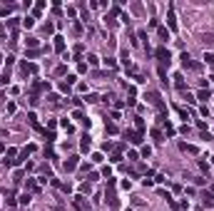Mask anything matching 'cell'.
<instances>
[{"mask_svg": "<svg viewBox=\"0 0 214 211\" xmlns=\"http://www.w3.org/2000/svg\"><path fill=\"white\" fill-rule=\"evenodd\" d=\"M167 25H169V30H177V18H174V8H169V15H167Z\"/></svg>", "mask_w": 214, "mask_h": 211, "instance_id": "52a82bcc", "label": "cell"}, {"mask_svg": "<svg viewBox=\"0 0 214 211\" xmlns=\"http://www.w3.org/2000/svg\"><path fill=\"white\" fill-rule=\"evenodd\" d=\"M135 124H137V132H144V119L142 117H135Z\"/></svg>", "mask_w": 214, "mask_h": 211, "instance_id": "ac0fdd59", "label": "cell"}, {"mask_svg": "<svg viewBox=\"0 0 214 211\" xmlns=\"http://www.w3.org/2000/svg\"><path fill=\"white\" fill-rule=\"evenodd\" d=\"M127 139L132 142V144H140V142H142V132H132V129H127Z\"/></svg>", "mask_w": 214, "mask_h": 211, "instance_id": "8992f818", "label": "cell"}, {"mask_svg": "<svg viewBox=\"0 0 214 211\" xmlns=\"http://www.w3.org/2000/svg\"><path fill=\"white\" fill-rule=\"evenodd\" d=\"M25 186H28V191H30V194H37V191H40V184H37L35 179H28V184H25Z\"/></svg>", "mask_w": 214, "mask_h": 211, "instance_id": "30bf717a", "label": "cell"}, {"mask_svg": "<svg viewBox=\"0 0 214 211\" xmlns=\"http://www.w3.org/2000/svg\"><path fill=\"white\" fill-rule=\"evenodd\" d=\"M132 13H137V15H140V13H142V5H140V3H132Z\"/></svg>", "mask_w": 214, "mask_h": 211, "instance_id": "83f0119b", "label": "cell"}, {"mask_svg": "<svg viewBox=\"0 0 214 211\" xmlns=\"http://www.w3.org/2000/svg\"><path fill=\"white\" fill-rule=\"evenodd\" d=\"M127 211H132V209H127Z\"/></svg>", "mask_w": 214, "mask_h": 211, "instance_id": "f35d334b", "label": "cell"}, {"mask_svg": "<svg viewBox=\"0 0 214 211\" xmlns=\"http://www.w3.org/2000/svg\"><path fill=\"white\" fill-rule=\"evenodd\" d=\"M87 62H90V65H92V67H95V65H97V62H100V60H97V57H95V55H87Z\"/></svg>", "mask_w": 214, "mask_h": 211, "instance_id": "f546056e", "label": "cell"}, {"mask_svg": "<svg viewBox=\"0 0 214 211\" xmlns=\"http://www.w3.org/2000/svg\"><path fill=\"white\" fill-rule=\"evenodd\" d=\"M204 62L207 65H214V52H204Z\"/></svg>", "mask_w": 214, "mask_h": 211, "instance_id": "603a6c76", "label": "cell"}, {"mask_svg": "<svg viewBox=\"0 0 214 211\" xmlns=\"http://www.w3.org/2000/svg\"><path fill=\"white\" fill-rule=\"evenodd\" d=\"M40 52H45V50H40V47H37V50H28V60H33V57H37Z\"/></svg>", "mask_w": 214, "mask_h": 211, "instance_id": "7402d4cb", "label": "cell"}, {"mask_svg": "<svg viewBox=\"0 0 214 211\" xmlns=\"http://www.w3.org/2000/svg\"><path fill=\"white\" fill-rule=\"evenodd\" d=\"M97 100H100L97 95H87V97H85V102H90V105H92V102H97Z\"/></svg>", "mask_w": 214, "mask_h": 211, "instance_id": "4dcf8cb0", "label": "cell"}, {"mask_svg": "<svg viewBox=\"0 0 214 211\" xmlns=\"http://www.w3.org/2000/svg\"><path fill=\"white\" fill-rule=\"evenodd\" d=\"M0 62H3V55H0Z\"/></svg>", "mask_w": 214, "mask_h": 211, "instance_id": "74e56055", "label": "cell"}, {"mask_svg": "<svg viewBox=\"0 0 214 211\" xmlns=\"http://www.w3.org/2000/svg\"><path fill=\"white\" fill-rule=\"evenodd\" d=\"M62 75H67V67L65 65H57L55 67V77H62Z\"/></svg>", "mask_w": 214, "mask_h": 211, "instance_id": "2e32d148", "label": "cell"}, {"mask_svg": "<svg viewBox=\"0 0 214 211\" xmlns=\"http://www.w3.org/2000/svg\"><path fill=\"white\" fill-rule=\"evenodd\" d=\"M72 33H75V35H80V33H82V25H80V23H75V25H72Z\"/></svg>", "mask_w": 214, "mask_h": 211, "instance_id": "f1b7e54d", "label": "cell"}, {"mask_svg": "<svg viewBox=\"0 0 214 211\" xmlns=\"http://www.w3.org/2000/svg\"><path fill=\"white\" fill-rule=\"evenodd\" d=\"M149 154H152V149H149V147H142V157H144V159H147Z\"/></svg>", "mask_w": 214, "mask_h": 211, "instance_id": "8d00e7d4", "label": "cell"}, {"mask_svg": "<svg viewBox=\"0 0 214 211\" xmlns=\"http://www.w3.org/2000/svg\"><path fill=\"white\" fill-rule=\"evenodd\" d=\"M52 40H55V50H57V52H65V37H62V35H55Z\"/></svg>", "mask_w": 214, "mask_h": 211, "instance_id": "ba28073f", "label": "cell"}, {"mask_svg": "<svg viewBox=\"0 0 214 211\" xmlns=\"http://www.w3.org/2000/svg\"><path fill=\"white\" fill-rule=\"evenodd\" d=\"M105 129L110 132V134H117V124H115V122H107V124H105Z\"/></svg>", "mask_w": 214, "mask_h": 211, "instance_id": "e0dca14e", "label": "cell"}, {"mask_svg": "<svg viewBox=\"0 0 214 211\" xmlns=\"http://www.w3.org/2000/svg\"><path fill=\"white\" fill-rule=\"evenodd\" d=\"M159 37H162V40H164V42H167V40H169V33H167V28H159Z\"/></svg>", "mask_w": 214, "mask_h": 211, "instance_id": "d4e9b609", "label": "cell"}, {"mask_svg": "<svg viewBox=\"0 0 214 211\" xmlns=\"http://www.w3.org/2000/svg\"><path fill=\"white\" fill-rule=\"evenodd\" d=\"M28 204H30V194H28V191H25V194H23V196H20V206H28Z\"/></svg>", "mask_w": 214, "mask_h": 211, "instance_id": "44dd1931", "label": "cell"}, {"mask_svg": "<svg viewBox=\"0 0 214 211\" xmlns=\"http://www.w3.org/2000/svg\"><path fill=\"white\" fill-rule=\"evenodd\" d=\"M33 25H35V18H25V20H23V28H28V30H30Z\"/></svg>", "mask_w": 214, "mask_h": 211, "instance_id": "d6986e66", "label": "cell"}, {"mask_svg": "<svg viewBox=\"0 0 214 211\" xmlns=\"http://www.w3.org/2000/svg\"><path fill=\"white\" fill-rule=\"evenodd\" d=\"M90 147H92V142H90V137L85 134V137H82V142H80V149H82V152H87Z\"/></svg>", "mask_w": 214, "mask_h": 211, "instance_id": "4fadbf2b", "label": "cell"}, {"mask_svg": "<svg viewBox=\"0 0 214 211\" xmlns=\"http://www.w3.org/2000/svg\"><path fill=\"white\" fill-rule=\"evenodd\" d=\"M72 204L77 211H90V204L85 201V196H72Z\"/></svg>", "mask_w": 214, "mask_h": 211, "instance_id": "3957f363", "label": "cell"}, {"mask_svg": "<svg viewBox=\"0 0 214 211\" xmlns=\"http://www.w3.org/2000/svg\"><path fill=\"white\" fill-rule=\"evenodd\" d=\"M197 100H202V102H207V100H212V92H209V90H202V92L197 95Z\"/></svg>", "mask_w": 214, "mask_h": 211, "instance_id": "9a60e30c", "label": "cell"}, {"mask_svg": "<svg viewBox=\"0 0 214 211\" xmlns=\"http://www.w3.org/2000/svg\"><path fill=\"white\" fill-rule=\"evenodd\" d=\"M199 40H202V45H204V47H207V45L212 47V45H214V35H212V33H204V35H199Z\"/></svg>", "mask_w": 214, "mask_h": 211, "instance_id": "9c48e42d", "label": "cell"}, {"mask_svg": "<svg viewBox=\"0 0 214 211\" xmlns=\"http://www.w3.org/2000/svg\"><path fill=\"white\" fill-rule=\"evenodd\" d=\"M194 184H197V186H202V184H207V179H204V176H197V179H194Z\"/></svg>", "mask_w": 214, "mask_h": 211, "instance_id": "e575fe53", "label": "cell"}, {"mask_svg": "<svg viewBox=\"0 0 214 211\" xmlns=\"http://www.w3.org/2000/svg\"><path fill=\"white\" fill-rule=\"evenodd\" d=\"M77 164H80V159H77V157H70L62 167H65V172H75V169H77Z\"/></svg>", "mask_w": 214, "mask_h": 211, "instance_id": "5b68a950", "label": "cell"}, {"mask_svg": "<svg viewBox=\"0 0 214 211\" xmlns=\"http://www.w3.org/2000/svg\"><path fill=\"white\" fill-rule=\"evenodd\" d=\"M80 191H82V194H90V191H92V184H90V181H85V184L80 186Z\"/></svg>", "mask_w": 214, "mask_h": 211, "instance_id": "ffe728a7", "label": "cell"}, {"mask_svg": "<svg viewBox=\"0 0 214 211\" xmlns=\"http://www.w3.org/2000/svg\"><path fill=\"white\" fill-rule=\"evenodd\" d=\"M42 10H45V3H37V5H35V15H40Z\"/></svg>", "mask_w": 214, "mask_h": 211, "instance_id": "1f68e13d", "label": "cell"}, {"mask_svg": "<svg viewBox=\"0 0 214 211\" xmlns=\"http://www.w3.org/2000/svg\"><path fill=\"white\" fill-rule=\"evenodd\" d=\"M147 97H149V102H152V105L157 107V109H159V112H164V102H162V100H159V95H157V92H149V95H147Z\"/></svg>", "mask_w": 214, "mask_h": 211, "instance_id": "277c9868", "label": "cell"}, {"mask_svg": "<svg viewBox=\"0 0 214 211\" xmlns=\"http://www.w3.org/2000/svg\"><path fill=\"white\" fill-rule=\"evenodd\" d=\"M179 149H182V152H189V154H197V147H192V144H184V142H179Z\"/></svg>", "mask_w": 214, "mask_h": 211, "instance_id": "7c38bea8", "label": "cell"}, {"mask_svg": "<svg viewBox=\"0 0 214 211\" xmlns=\"http://www.w3.org/2000/svg\"><path fill=\"white\" fill-rule=\"evenodd\" d=\"M179 60H182V65H184V70H202V65H199V62H194V60H192V57H189V55H187V52H182V57H179Z\"/></svg>", "mask_w": 214, "mask_h": 211, "instance_id": "7a4b0ae2", "label": "cell"}, {"mask_svg": "<svg viewBox=\"0 0 214 211\" xmlns=\"http://www.w3.org/2000/svg\"><path fill=\"white\" fill-rule=\"evenodd\" d=\"M65 82H67V85H70V87H72V85L77 82V77H75V75H67V80H65Z\"/></svg>", "mask_w": 214, "mask_h": 211, "instance_id": "d6a6232c", "label": "cell"}, {"mask_svg": "<svg viewBox=\"0 0 214 211\" xmlns=\"http://www.w3.org/2000/svg\"><path fill=\"white\" fill-rule=\"evenodd\" d=\"M154 55H157V60H159V65H162V67L172 62V52H169L167 47H157V50H154Z\"/></svg>", "mask_w": 214, "mask_h": 211, "instance_id": "6da1fadb", "label": "cell"}, {"mask_svg": "<svg viewBox=\"0 0 214 211\" xmlns=\"http://www.w3.org/2000/svg\"><path fill=\"white\" fill-rule=\"evenodd\" d=\"M174 80H177V82H174V87H177L179 92H184V77H182V75H174Z\"/></svg>", "mask_w": 214, "mask_h": 211, "instance_id": "5bb4252c", "label": "cell"}, {"mask_svg": "<svg viewBox=\"0 0 214 211\" xmlns=\"http://www.w3.org/2000/svg\"><path fill=\"white\" fill-rule=\"evenodd\" d=\"M202 204H204V206H214V196L204 191V194H202Z\"/></svg>", "mask_w": 214, "mask_h": 211, "instance_id": "8fae6325", "label": "cell"}, {"mask_svg": "<svg viewBox=\"0 0 214 211\" xmlns=\"http://www.w3.org/2000/svg\"><path fill=\"white\" fill-rule=\"evenodd\" d=\"M197 127H199V129L204 132V129H207V122H204V119H197Z\"/></svg>", "mask_w": 214, "mask_h": 211, "instance_id": "836d02e7", "label": "cell"}, {"mask_svg": "<svg viewBox=\"0 0 214 211\" xmlns=\"http://www.w3.org/2000/svg\"><path fill=\"white\" fill-rule=\"evenodd\" d=\"M105 65L110 67V70H115V65H117V62H115V57H107V60H105Z\"/></svg>", "mask_w": 214, "mask_h": 211, "instance_id": "484cf974", "label": "cell"}, {"mask_svg": "<svg viewBox=\"0 0 214 211\" xmlns=\"http://www.w3.org/2000/svg\"><path fill=\"white\" fill-rule=\"evenodd\" d=\"M10 13H13V5H3L0 8V15H10Z\"/></svg>", "mask_w": 214, "mask_h": 211, "instance_id": "cb8c5ba5", "label": "cell"}, {"mask_svg": "<svg viewBox=\"0 0 214 211\" xmlns=\"http://www.w3.org/2000/svg\"><path fill=\"white\" fill-rule=\"evenodd\" d=\"M60 189H62L65 194H70V191H72V184H70V181H67V184H60Z\"/></svg>", "mask_w": 214, "mask_h": 211, "instance_id": "4316f807", "label": "cell"}, {"mask_svg": "<svg viewBox=\"0 0 214 211\" xmlns=\"http://www.w3.org/2000/svg\"><path fill=\"white\" fill-rule=\"evenodd\" d=\"M87 181L92 184V181H97V172H90V176H87Z\"/></svg>", "mask_w": 214, "mask_h": 211, "instance_id": "d590c367", "label": "cell"}]
</instances>
